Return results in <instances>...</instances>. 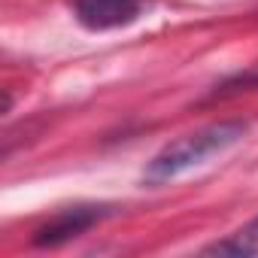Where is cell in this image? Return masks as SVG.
Wrapping results in <instances>:
<instances>
[{"instance_id":"1","label":"cell","mask_w":258,"mask_h":258,"mask_svg":"<svg viewBox=\"0 0 258 258\" xmlns=\"http://www.w3.org/2000/svg\"><path fill=\"white\" fill-rule=\"evenodd\" d=\"M249 134V124L240 118H228V121H213L204 124L198 131H188L176 140H170L143 170V179L149 185H164L182 173H188L191 167L207 164L210 158L228 152L231 146H237L243 137Z\"/></svg>"},{"instance_id":"3","label":"cell","mask_w":258,"mask_h":258,"mask_svg":"<svg viewBox=\"0 0 258 258\" xmlns=\"http://www.w3.org/2000/svg\"><path fill=\"white\" fill-rule=\"evenodd\" d=\"M140 0H73V16L85 31H115L140 19Z\"/></svg>"},{"instance_id":"2","label":"cell","mask_w":258,"mask_h":258,"mask_svg":"<svg viewBox=\"0 0 258 258\" xmlns=\"http://www.w3.org/2000/svg\"><path fill=\"white\" fill-rule=\"evenodd\" d=\"M112 210L109 207H70V210H61L55 219H49L43 228L34 231V246L40 249H55V246H64L76 237H82L85 231H91L94 225H100Z\"/></svg>"},{"instance_id":"4","label":"cell","mask_w":258,"mask_h":258,"mask_svg":"<svg viewBox=\"0 0 258 258\" xmlns=\"http://www.w3.org/2000/svg\"><path fill=\"white\" fill-rule=\"evenodd\" d=\"M204 255H231V258H249L258 255V219L246 222L225 240H216L204 249Z\"/></svg>"}]
</instances>
